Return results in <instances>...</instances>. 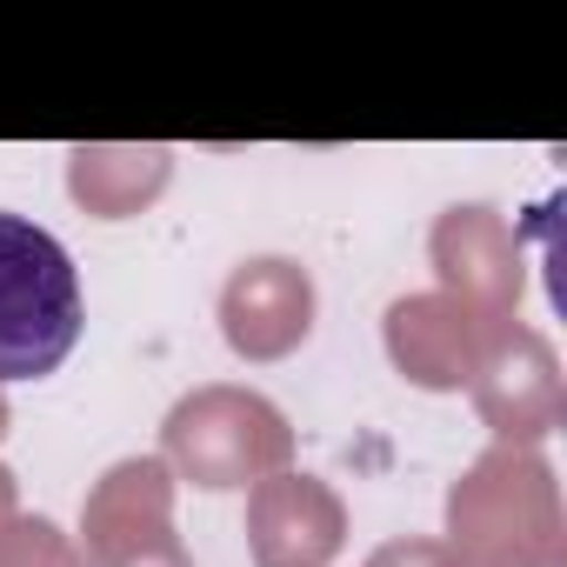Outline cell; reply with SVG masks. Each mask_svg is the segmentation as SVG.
I'll return each mask as SVG.
<instances>
[{"mask_svg":"<svg viewBox=\"0 0 567 567\" xmlns=\"http://www.w3.org/2000/svg\"><path fill=\"white\" fill-rule=\"evenodd\" d=\"M81 274L68 247L28 220L0 214V388L54 374L81 341Z\"/></svg>","mask_w":567,"mask_h":567,"instance_id":"6da1fadb","label":"cell"}]
</instances>
